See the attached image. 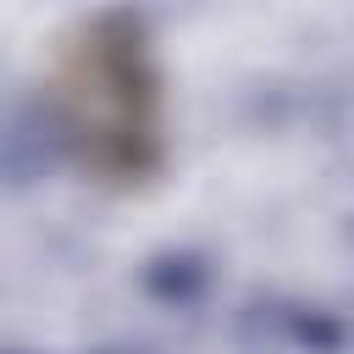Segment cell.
<instances>
[{
    "label": "cell",
    "instance_id": "cell-1",
    "mask_svg": "<svg viewBox=\"0 0 354 354\" xmlns=\"http://www.w3.org/2000/svg\"><path fill=\"white\" fill-rule=\"evenodd\" d=\"M66 127L100 171H144L160 144V72L133 28H88L61 66Z\"/></svg>",
    "mask_w": 354,
    "mask_h": 354
}]
</instances>
